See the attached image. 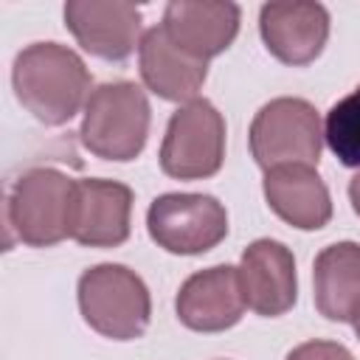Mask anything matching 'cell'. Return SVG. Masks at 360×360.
Segmentation results:
<instances>
[{"instance_id":"obj_5","label":"cell","mask_w":360,"mask_h":360,"mask_svg":"<svg viewBox=\"0 0 360 360\" xmlns=\"http://www.w3.org/2000/svg\"><path fill=\"white\" fill-rule=\"evenodd\" d=\"M321 138L323 132L318 110L292 96L267 101L250 124V152L267 172L287 163L318 166Z\"/></svg>"},{"instance_id":"obj_4","label":"cell","mask_w":360,"mask_h":360,"mask_svg":"<svg viewBox=\"0 0 360 360\" xmlns=\"http://www.w3.org/2000/svg\"><path fill=\"white\" fill-rule=\"evenodd\" d=\"M82 318L104 338L135 340L146 332L152 301L143 278L124 264H96L79 278Z\"/></svg>"},{"instance_id":"obj_14","label":"cell","mask_w":360,"mask_h":360,"mask_svg":"<svg viewBox=\"0 0 360 360\" xmlns=\"http://www.w3.org/2000/svg\"><path fill=\"white\" fill-rule=\"evenodd\" d=\"M138 62L143 84L166 101H194L208 76V62L177 48L163 25H155L141 37Z\"/></svg>"},{"instance_id":"obj_9","label":"cell","mask_w":360,"mask_h":360,"mask_svg":"<svg viewBox=\"0 0 360 360\" xmlns=\"http://www.w3.org/2000/svg\"><path fill=\"white\" fill-rule=\"evenodd\" d=\"M267 51L284 65H309L326 45L329 11L312 0H276L259 11Z\"/></svg>"},{"instance_id":"obj_8","label":"cell","mask_w":360,"mask_h":360,"mask_svg":"<svg viewBox=\"0 0 360 360\" xmlns=\"http://www.w3.org/2000/svg\"><path fill=\"white\" fill-rule=\"evenodd\" d=\"M65 25L98 59L121 62L141 45V11L124 0H68Z\"/></svg>"},{"instance_id":"obj_1","label":"cell","mask_w":360,"mask_h":360,"mask_svg":"<svg viewBox=\"0 0 360 360\" xmlns=\"http://www.w3.org/2000/svg\"><path fill=\"white\" fill-rule=\"evenodd\" d=\"M11 84L37 121L59 127L79 112L90 90V70L76 51L59 42H34L17 53Z\"/></svg>"},{"instance_id":"obj_3","label":"cell","mask_w":360,"mask_h":360,"mask_svg":"<svg viewBox=\"0 0 360 360\" xmlns=\"http://www.w3.org/2000/svg\"><path fill=\"white\" fill-rule=\"evenodd\" d=\"M76 183L51 166L22 172L6 200V219L14 236L31 248H51L70 236Z\"/></svg>"},{"instance_id":"obj_7","label":"cell","mask_w":360,"mask_h":360,"mask_svg":"<svg viewBox=\"0 0 360 360\" xmlns=\"http://www.w3.org/2000/svg\"><path fill=\"white\" fill-rule=\"evenodd\" d=\"M149 236L169 253L194 256L217 248L228 233L225 205L211 194H160L146 211Z\"/></svg>"},{"instance_id":"obj_15","label":"cell","mask_w":360,"mask_h":360,"mask_svg":"<svg viewBox=\"0 0 360 360\" xmlns=\"http://www.w3.org/2000/svg\"><path fill=\"white\" fill-rule=\"evenodd\" d=\"M264 197L270 208L301 231H318L332 219V197L315 166L287 163L264 174Z\"/></svg>"},{"instance_id":"obj_13","label":"cell","mask_w":360,"mask_h":360,"mask_svg":"<svg viewBox=\"0 0 360 360\" xmlns=\"http://www.w3.org/2000/svg\"><path fill=\"white\" fill-rule=\"evenodd\" d=\"M239 6L231 0H172L163 28L177 48L197 59L222 53L239 34Z\"/></svg>"},{"instance_id":"obj_16","label":"cell","mask_w":360,"mask_h":360,"mask_svg":"<svg viewBox=\"0 0 360 360\" xmlns=\"http://www.w3.org/2000/svg\"><path fill=\"white\" fill-rule=\"evenodd\" d=\"M315 307L323 318L354 323L360 318V245L335 242L315 259Z\"/></svg>"},{"instance_id":"obj_19","label":"cell","mask_w":360,"mask_h":360,"mask_svg":"<svg viewBox=\"0 0 360 360\" xmlns=\"http://www.w3.org/2000/svg\"><path fill=\"white\" fill-rule=\"evenodd\" d=\"M349 200H352V208H354V214L360 217V172L352 177V183H349Z\"/></svg>"},{"instance_id":"obj_12","label":"cell","mask_w":360,"mask_h":360,"mask_svg":"<svg viewBox=\"0 0 360 360\" xmlns=\"http://www.w3.org/2000/svg\"><path fill=\"white\" fill-rule=\"evenodd\" d=\"M132 188L118 180H79L70 236L87 248H115L129 236Z\"/></svg>"},{"instance_id":"obj_6","label":"cell","mask_w":360,"mask_h":360,"mask_svg":"<svg viewBox=\"0 0 360 360\" xmlns=\"http://www.w3.org/2000/svg\"><path fill=\"white\" fill-rule=\"evenodd\" d=\"M225 160V118L219 110L194 98L172 112L163 146H160V169L177 180H202L219 172Z\"/></svg>"},{"instance_id":"obj_10","label":"cell","mask_w":360,"mask_h":360,"mask_svg":"<svg viewBox=\"0 0 360 360\" xmlns=\"http://www.w3.org/2000/svg\"><path fill=\"white\" fill-rule=\"evenodd\" d=\"M177 318L194 332H222L239 323L245 312V292L239 267L217 264L188 276L174 301Z\"/></svg>"},{"instance_id":"obj_17","label":"cell","mask_w":360,"mask_h":360,"mask_svg":"<svg viewBox=\"0 0 360 360\" xmlns=\"http://www.w3.org/2000/svg\"><path fill=\"white\" fill-rule=\"evenodd\" d=\"M323 138L343 166L360 169V87L329 107Z\"/></svg>"},{"instance_id":"obj_18","label":"cell","mask_w":360,"mask_h":360,"mask_svg":"<svg viewBox=\"0 0 360 360\" xmlns=\"http://www.w3.org/2000/svg\"><path fill=\"white\" fill-rule=\"evenodd\" d=\"M287 360H354L352 352L340 343H332V340H307L301 346H295Z\"/></svg>"},{"instance_id":"obj_20","label":"cell","mask_w":360,"mask_h":360,"mask_svg":"<svg viewBox=\"0 0 360 360\" xmlns=\"http://www.w3.org/2000/svg\"><path fill=\"white\" fill-rule=\"evenodd\" d=\"M354 332H357V338H360V318L354 321Z\"/></svg>"},{"instance_id":"obj_2","label":"cell","mask_w":360,"mask_h":360,"mask_svg":"<svg viewBox=\"0 0 360 360\" xmlns=\"http://www.w3.org/2000/svg\"><path fill=\"white\" fill-rule=\"evenodd\" d=\"M149 135V98L135 82H104L84 101L82 146L104 160H132Z\"/></svg>"},{"instance_id":"obj_11","label":"cell","mask_w":360,"mask_h":360,"mask_svg":"<svg viewBox=\"0 0 360 360\" xmlns=\"http://www.w3.org/2000/svg\"><path fill=\"white\" fill-rule=\"evenodd\" d=\"M239 281H242L245 304L253 312L264 318L284 315L298 295L295 259L290 248H284L276 239H256L242 253Z\"/></svg>"}]
</instances>
